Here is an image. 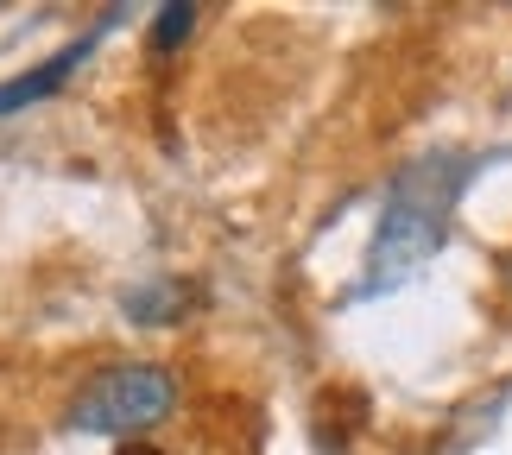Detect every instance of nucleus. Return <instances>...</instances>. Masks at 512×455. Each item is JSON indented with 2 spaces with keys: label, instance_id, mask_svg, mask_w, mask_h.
<instances>
[{
  "label": "nucleus",
  "instance_id": "obj_4",
  "mask_svg": "<svg viewBox=\"0 0 512 455\" xmlns=\"http://www.w3.org/2000/svg\"><path fill=\"white\" fill-rule=\"evenodd\" d=\"M121 455H159V449H140V443H127V449H121Z\"/></svg>",
  "mask_w": 512,
  "mask_h": 455
},
{
  "label": "nucleus",
  "instance_id": "obj_2",
  "mask_svg": "<svg viewBox=\"0 0 512 455\" xmlns=\"http://www.w3.org/2000/svg\"><path fill=\"white\" fill-rule=\"evenodd\" d=\"M83 51H89V38H83V45H70V51H57L51 64H38L32 76H19V83H7V89H0V114H13V108L38 102V95H51L57 83H64V70H76V57H83Z\"/></svg>",
  "mask_w": 512,
  "mask_h": 455
},
{
  "label": "nucleus",
  "instance_id": "obj_1",
  "mask_svg": "<svg viewBox=\"0 0 512 455\" xmlns=\"http://www.w3.org/2000/svg\"><path fill=\"white\" fill-rule=\"evenodd\" d=\"M171 405H177V380L165 367H152V361L102 367L83 392H76L70 430H89V437H133V430H152Z\"/></svg>",
  "mask_w": 512,
  "mask_h": 455
},
{
  "label": "nucleus",
  "instance_id": "obj_3",
  "mask_svg": "<svg viewBox=\"0 0 512 455\" xmlns=\"http://www.w3.org/2000/svg\"><path fill=\"white\" fill-rule=\"evenodd\" d=\"M196 26V7H165L159 13V26H152V51H171V45H184Z\"/></svg>",
  "mask_w": 512,
  "mask_h": 455
}]
</instances>
